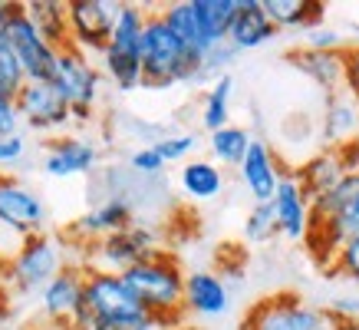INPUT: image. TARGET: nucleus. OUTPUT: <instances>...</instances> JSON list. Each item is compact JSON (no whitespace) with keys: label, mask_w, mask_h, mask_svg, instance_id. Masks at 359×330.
Segmentation results:
<instances>
[{"label":"nucleus","mask_w":359,"mask_h":330,"mask_svg":"<svg viewBox=\"0 0 359 330\" xmlns=\"http://www.w3.org/2000/svg\"><path fill=\"white\" fill-rule=\"evenodd\" d=\"M359 235V172H349L330 195L316 198L304 248L316 268L330 271L349 238Z\"/></svg>","instance_id":"nucleus-1"},{"label":"nucleus","mask_w":359,"mask_h":330,"mask_svg":"<svg viewBox=\"0 0 359 330\" xmlns=\"http://www.w3.org/2000/svg\"><path fill=\"white\" fill-rule=\"evenodd\" d=\"M122 281L129 284V291L139 297V304L152 317L162 320L165 327H182L188 317L185 310V268L172 251H155L152 258L132 264L122 275Z\"/></svg>","instance_id":"nucleus-2"},{"label":"nucleus","mask_w":359,"mask_h":330,"mask_svg":"<svg viewBox=\"0 0 359 330\" xmlns=\"http://www.w3.org/2000/svg\"><path fill=\"white\" fill-rule=\"evenodd\" d=\"M205 73V56L191 53L162 20V11H149L145 40H142V77L145 86L168 89Z\"/></svg>","instance_id":"nucleus-3"},{"label":"nucleus","mask_w":359,"mask_h":330,"mask_svg":"<svg viewBox=\"0 0 359 330\" xmlns=\"http://www.w3.org/2000/svg\"><path fill=\"white\" fill-rule=\"evenodd\" d=\"M145 23H149V7L139 4H122L119 20L112 27L109 46L102 50V73L112 79V86L129 93L135 86H145L142 77V40H145Z\"/></svg>","instance_id":"nucleus-4"},{"label":"nucleus","mask_w":359,"mask_h":330,"mask_svg":"<svg viewBox=\"0 0 359 330\" xmlns=\"http://www.w3.org/2000/svg\"><path fill=\"white\" fill-rule=\"evenodd\" d=\"M66 238L63 235H30L23 251L11 264H4V287L11 294H40L50 281L66 268Z\"/></svg>","instance_id":"nucleus-5"},{"label":"nucleus","mask_w":359,"mask_h":330,"mask_svg":"<svg viewBox=\"0 0 359 330\" xmlns=\"http://www.w3.org/2000/svg\"><path fill=\"white\" fill-rule=\"evenodd\" d=\"M53 86L60 89V96L69 103L76 122H89L96 116L102 73H99L96 63L89 60V53H83L79 46H73V44L60 46V53H56Z\"/></svg>","instance_id":"nucleus-6"},{"label":"nucleus","mask_w":359,"mask_h":330,"mask_svg":"<svg viewBox=\"0 0 359 330\" xmlns=\"http://www.w3.org/2000/svg\"><path fill=\"white\" fill-rule=\"evenodd\" d=\"M155 251H162L158 235L149 225H129V228L116 231L109 238L86 244L79 251V264L86 268H99V271H112V275H126L132 264L152 258Z\"/></svg>","instance_id":"nucleus-7"},{"label":"nucleus","mask_w":359,"mask_h":330,"mask_svg":"<svg viewBox=\"0 0 359 330\" xmlns=\"http://www.w3.org/2000/svg\"><path fill=\"white\" fill-rule=\"evenodd\" d=\"M327 314L306 304L297 291H277L254 301L241 320V330H320Z\"/></svg>","instance_id":"nucleus-8"},{"label":"nucleus","mask_w":359,"mask_h":330,"mask_svg":"<svg viewBox=\"0 0 359 330\" xmlns=\"http://www.w3.org/2000/svg\"><path fill=\"white\" fill-rule=\"evenodd\" d=\"M122 4L112 0H73L66 4V23H69V44L83 53H99L109 46L112 27L119 20Z\"/></svg>","instance_id":"nucleus-9"},{"label":"nucleus","mask_w":359,"mask_h":330,"mask_svg":"<svg viewBox=\"0 0 359 330\" xmlns=\"http://www.w3.org/2000/svg\"><path fill=\"white\" fill-rule=\"evenodd\" d=\"M7 40H11L17 56H20L27 83H53L56 53H60V50H56L43 37V30L36 27V20H33L30 11H27V4H20V11H17L11 30H7Z\"/></svg>","instance_id":"nucleus-10"},{"label":"nucleus","mask_w":359,"mask_h":330,"mask_svg":"<svg viewBox=\"0 0 359 330\" xmlns=\"http://www.w3.org/2000/svg\"><path fill=\"white\" fill-rule=\"evenodd\" d=\"M86 268V264H83ZM86 308L93 310L96 320H116V317H132V314H145L139 304V297L129 291V284L122 281V275L112 271H99V268H86Z\"/></svg>","instance_id":"nucleus-11"},{"label":"nucleus","mask_w":359,"mask_h":330,"mask_svg":"<svg viewBox=\"0 0 359 330\" xmlns=\"http://www.w3.org/2000/svg\"><path fill=\"white\" fill-rule=\"evenodd\" d=\"M17 110H20L23 126L36 132H53L63 129L66 122H73V110L53 83H27L17 93Z\"/></svg>","instance_id":"nucleus-12"},{"label":"nucleus","mask_w":359,"mask_h":330,"mask_svg":"<svg viewBox=\"0 0 359 330\" xmlns=\"http://www.w3.org/2000/svg\"><path fill=\"white\" fill-rule=\"evenodd\" d=\"M83 287H86V268L79 261H66V268L40 291V310L46 324H73L76 310L83 308Z\"/></svg>","instance_id":"nucleus-13"},{"label":"nucleus","mask_w":359,"mask_h":330,"mask_svg":"<svg viewBox=\"0 0 359 330\" xmlns=\"http://www.w3.org/2000/svg\"><path fill=\"white\" fill-rule=\"evenodd\" d=\"M135 215H132V205L126 202V198H106V202H99L96 209H89L86 215H79L73 225H66L63 238L66 244H93L99 242V238H109V235H116V231L129 228V225H135Z\"/></svg>","instance_id":"nucleus-14"},{"label":"nucleus","mask_w":359,"mask_h":330,"mask_svg":"<svg viewBox=\"0 0 359 330\" xmlns=\"http://www.w3.org/2000/svg\"><path fill=\"white\" fill-rule=\"evenodd\" d=\"M0 218L23 228L27 235H40V231H46L50 211H46V202L30 185L0 172Z\"/></svg>","instance_id":"nucleus-15"},{"label":"nucleus","mask_w":359,"mask_h":330,"mask_svg":"<svg viewBox=\"0 0 359 330\" xmlns=\"http://www.w3.org/2000/svg\"><path fill=\"white\" fill-rule=\"evenodd\" d=\"M241 182H244V188L250 192V198H254V205H271L273 195H277V185L283 182V176H287V169L280 165V159H277V152H273L267 143H261V139H254L248 149V155H244V162H241Z\"/></svg>","instance_id":"nucleus-16"},{"label":"nucleus","mask_w":359,"mask_h":330,"mask_svg":"<svg viewBox=\"0 0 359 330\" xmlns=\"http://www.w3.org/2000/svg\"><path fill=\"white\" fill-rule=\"evenodd\" d=\"M99 162L96 145L83 136H56L43 145V172L50 178L89 176Z\"/></svg>","instance_id":"nucleus-17"},{"label":"nucleus","mask_w":359,"mask_h":330,"mask_svg":"<svg viewBox=\"0 0 359 330\" xmlns=\"http://www.w3.org/2000/svg\"><path fill=\"white\" fill-rule=\"evenodd\" d=\"M287 63L297 73H304L313 86H320L327 96H337L346 89V70H343V50H313V46H297L287 53Z\"/></svg>","instance_id":"nucleus-18"},{"label":"nucleus","mask_w":359,"mask_h":330,"mask_svg":"<svg viewBox=\"0 0 359 330\" xmlns=\"http://www.w3.org/2000/svg\"><path fill=\"white\" fill-rule=\"evenodd\" d=\"M273 215H277V228H280L283 238L290 242H304L306 228H310V215H313V202L306 195L300 182L294 178V169H287L283 182L277 185V195H273Z\"/></svg>","instance_id":"nucleus-19"},{"label":"nucleus","mask_w":359,"mask_h":330,"mask_svg":"<svg viewBox=\"0 0 359 330\" xmlns=\"http://www.w3.org/2000/svg\"><path fill=\"white\" fill-rule=\"evenodd\" d=\"M346 176H349V169H346V162H343V155H339V145H323L320 152H313L310 159H304V162L294 169V178L300 182V188H304L306 195H310V202L330 195Z\"/></svg>","instance_id":"nucleus-20"},{"label":"nucleus","mask_w":359,"mask_h":330,"mask_svg":"<svg viewBox=\"0 0 359 330\" xmlns=\"http://www.w3.org/2000/svg\"><path fill=\"white\" fill-rule=\"evenodd\" d=\"M231 308L228 281L218 271H188L185 281V310L195 317H221Z\"/></svg>","instance_id":"nucleus-21"},{"label":"nucleus","mask_w":359,"mask_h":330,"mask_svg":"<svg viewBox=\"0 0 359 330\" xmlns=\"http://www.w3.org/2000/svg\"><path fill=\"white\" fill-rule=\"evenodd\" d=\"M277 33L280 30H277L273 20L267 17L264 0H241L238 17H234L231 33H228V46L234 53H241V50H257V46H264L267 40H273Z\"/></svg>","instance_id":"nucleus-22"},{"label":"nucleus","mask_w":359,"mask_h":330,"mask_svg":"<svg viewBox=\"0 0 359 330\" xmlns=\"http://www.w3.org/2000/svg\"><path fill=\"white\" fill-rule=\"evenodd\" d=\"M264 11L277 30H316L323 27L327 7L320 0H264Z\"/></svg>","instance_id":"nucleus-23"},{"label":"nucleus","mask_w":359,"mask_h":330,"mask_svg":"<svg viewBox=\"0 0 359 330\" xmlns=\"http://www.w3.org/2000/svg\"><path fill=\"white\" fill-rule=\"evenodd\" d=\"M359 103L346 89L337 96H327V112H323V139L327 145H343L359 139Z\"/></svg>","instance_id":"nucleus-24"},{"label":"nucleus","mask_w":359,"mask_h":330,"mask_svg":"<svg viewBox=\"0 0 359 330\" xmlns=\"http://www.w3.org/2000/svg\"><path fill=\"white\" fill-rule=\"evenodd\" d=\"M162 20L168 23V30H172L191 53H198V56L211 53V44H208V37H205V27H201L195 0H182V4H168V7H162Z\"/></svg>","instance_id":"nucleus-25"},{"label":"nucleus","mask_w":359,"mask_h":330,"mask_svg":"<svg viewBox=\"0 0 359 330\" xmlns=\"http://www.w3.org/2000/svg\"><path fill=\"white\" fill-rule=\"evenodd\" d=\"M182 192L195 202H211L224 192V169L215 159H188L178 172Z\"/></svg>","instance_id":"nucleus-26"},{"label":"nucleus","mask_w":359,"mask_h":330,"mask_svg":"<svg viewBox=\"0 0 359 330\" xmlns=\"http://www.w3.org/2000/svg\"><path fill=\"white\" fill-rule=\"evenodd\" d=\"M238 4L241 0H195L198 17H201V27H205V37H208V44H211V50L228 44L231 23L238 17Z\"/></svg>","instance_id":"nucleus-27"},{"label":"nucleus","mask_w":359,"mask_h":330,"mask_svg":"<svg viewBox=\"0 0 359 330\" xmlns=\"http://www.w3.org/2000/svg\"><path fill=\"white\" fill-rule=\"evenodd\" d=\"M231 93H234V79L224 77L221 73L218 79H215V86L205 93V103H201V126L208 129V136L211 132L224 129V126H231Z\"/></svg>","instance_id":"nucleus-28"},{"label":"nucleus","mask_w":359,"mask_h":330,"mask_svg":"<svg viewBox=\"0 0 359 330\" xmlns=\"http://www.w3.org/2000/svg\"><path fill=\"white\" fill-rule=\"evenodd\" d=\"M250 143H254V136L248 129H241V126H224V129L211 132L208 136V145H211V155H215V162L224 169V165H238L244 162V155H248Z\"/></svg>","instance_id":"nucleus-29"},{"label":"nucleus","mask_w":359,"mask_h":330,"mask_svg":"<svg viewBox=\"0 0 359 330\" xmlns=\"http://www.w3.org/2000/svg\"><path fill=\"white\" fill-rule=\"evenodd\" d=\"M30 17L36 20V27L43 30V37L60 50L69 44V23H66V4H50V0H36L27 4Z\"/></svg>","instance_id":"nucleus-30"},{"label":"nucleus","mask_w":359,"mask_h":330,"mask_svg":"<svg viewBox=\"0 0 359 330\" xmlns=\"http://www.w3.org/2000/svg\"><path fill=\"white\" fill-rule=\"evenodd\" d=\"M23 86H27L23 63H20V56H17V50H13V44L4 37V40H0V89L17 96Z\"/></svg>","instance_id":"nucleus-31"},{"label":"nucleus","mask_w":359,"mask_h":330,"mask_svg":"<svg viewBox=\"0 0 359 330\" xmlns=\"http://www.w3.org/2000/svg\"><path fill=\"white\" fill-rule=\"evenodd\" d=\"M273 235H280L277 228V215H273V205H254L250 215L244 218V238L254 244L271 242Z\"/></svg>","instance_id":"nucleus-32"},{"label":"nucleus","mask_w":359,"mask_h":330,"mask_svg":"<svg viewBox=\"0 0 359 330\" xmlns=\"http://www.w3.org/2000/svg\"><path fill=\"white\" fill-rule=\"evenodd\" d=\"M155 149L162 152L165 162H182L198 149V136L195 132H178V136H165L162 143H155Z\"/></svg>","instance_id":"nucleus-33"},{"label":"nucleus","mask_w":359,"mask_h":330,"mask_svg":"<svg viewBox=\"0 0 359 330\" xmlns=\"http://www.w3.org/2000/svg\"><path fill=\"white\" fill-rule=\"evenodd\" d=\"M327 275L343 277V281H356L359 284V235L356 238H349L346 248L339 251V258L333 261V268H330Z\"/></svg>","instance_id":"nucleus-34"},{"label":"nucleus","mask_w":359,"mask_h":330,"mask_svg":"<svg viewBox=\"0 0 359 330\" xmlns=\"http://www.w3.org/2000/svg\"><path fill=\"white\" fill-rule=\"evenodd\" d=\"M27 238H30V235H27L23 228H17V225H11V221L0 218V261L11 264L13 258L23 251Z\"/></svg>","instance_id":"nucleus-35"},{"label":"nucleus","mask_w":359,"mask_h":330,"mask_svg":"<svg viewBox=\"0 0 359 330\" xmlns=\"http://www.w3.org/2000/svg\"><path fill=\"white\" fill-rule=\"evenodd\" d=\"M93 330H162V320L145 314H132V317H116V320H96Z\"/></svg>","instance_id":"nucleus-36"},{"label":"nucleus","mask_w":359,"mask_h":330,"mask_svg":"<svg viewBox=\"0 0 359 330\" xmlns=\"http://www.w3.org/2000/svg\"><path fill=\"white\" fill-rule=\"evenodd\" d=\"M20 126H23V119H20V110H17V96L0 89V139L17 136Z\"/></svg>","instance_id":"nucleus-37"},{"label":"nucleus","mask_w":359,"mask_h":330,"mask_svg":"<svg viewBox=\"0 0 359 330\" xmlns=\"http://www.w3.org/2000/svg\"><path fill=\"white\" fill-rule=\"evenodd\" d=\"M129 165L135 172H142V176H155V172H162L168 162L162 159V152H158L155 145H145V149H135V152L129 155Z\"/></svg>","instance_id":"nucleus-38"},{"label":"nucleus","mask_w":359,"mask_h":330,"mask_svg":"<svg viewBox=\"0 0 359 330\" xmlns=\"http://www.w3.org/2000/svg\"><path fill=\"white\" fill-rule=\"evenodd\" d=\"M304 46H313V50H346V40L333 27H316V30L306 33Z\"/></svg>","instance_id":"nucleus-39"},{"label":"nucleus","mask_w":359,"mask_h":330,"mask_svg":"<svg viewBox=\"0 0 359 330\" xmlns=\"http://www.w3.org/2000/svg\"><path fill=\"white\" fill-rule=\"evenodd\" d=\"M343 70H346V93L359 103V44L343 50Z\"/></svg>","instance_id":"nucleus-40"},{"label":"nucleus","mask_w":359,"mask_h":330,"mask_svg":"<svg viewBox=\"0 0 359 330\" xmlns=\"http://www.w3.org/2000/svg\"><path fill=\"white\" fill-rule=\"evenodd\" d=\"M23 152H27V143H23V136H11V139H0V165L17 162V159H20Z\"/></svg>","instance_id":"nucleus-41"},{"label":"nucleus","mask_w":359,"mask_h":330,"mask_svg":"<svg viewBox=\"0 0 359 330\" xmlns=\"http://www.w3.org/2000/svg\"><path fill=\"white\" fill-rule=\"evenodd\" d=\"M231 60H234V50H231L228 44L215 46V50L205 56V73H215V70H221V66H228Z\"/></svg>","instance_id":"nucleus-42"},{"label":"nucleus","mask_w":359,"mask_h":330,"mask_svg":"<svg viewBox=\"0 0 359 330\" xmlns=\"http://www.w3.org/2000/svg\"><path fill=\"white\" fill-rule=\"evenodd\" d=\"M17 11H20V4H0V40L7 37L13 17H17Z\"/></svg>","instance_id":"nucleus-43"},{"label":"nucleus","mask_w":359,"mask_h":330,"mask_svg":"<svg viewBox=\"0 0 359 330\" xmlns=\"http://www.w3.org/2000/svg\"><path fill=\"white\" fill-rule=\"evenodd\" d=\"M330 320L337 324V330H359V317H330Z\"/></svg>","instance_id":"nucleus-44"},{"label":"nucleus","mask_w":359,"mask_h":330,"mask_svg":"<svg viewBox=\"0 0 359 330\" xmlns=\"http://www.w3.org/2000/svg\"><path fill=\"white\" fill-rule=\"evenodd\" d=\"M33 330H73V327H66V324H40V327H33Z\"/></svg>","instance_id":"nucleus-45"},{"label":"nucleus","mask_w":359,"mask_h":330,"mask_svg":"<svg viewBox=\"0 0 359 330\" xmlns=\"http://www.w3.org/2000/svg\"><path fill=\"white\" fill-rule=\"evenodd\" d=\"M320 330H337V324H333V320L327 317V324H323V327H320Z\"/></svg>","instance_id":"nucleus-46"},{"label":"nucleus","mask_w":359,"mask_h":330,"mask_svg":"<svg viewBox=\"0 0 359 330\" xmlns=\"http://www.w3.org/2000/svg\"><path fill=\"white\" fill-rule=\"evenodd\" d=\"M165 330H195V327H188V324H182V327H165Z\"/></svg>","instance_id":"nucleus-47"},{"label":"nucleus","mask_w":359,"mask_h":330,"mask_svg":"<svg viewBox=\"0 0 359 330\" xmlns=\"http://www.w3.org/2000/svg\"><path fill=\"white\" fill-rule=\"evenodd\" d=\"M0 287H4V261H0Z\"/></svg>","instance_id":"nucleus-48"}]
</instances>
